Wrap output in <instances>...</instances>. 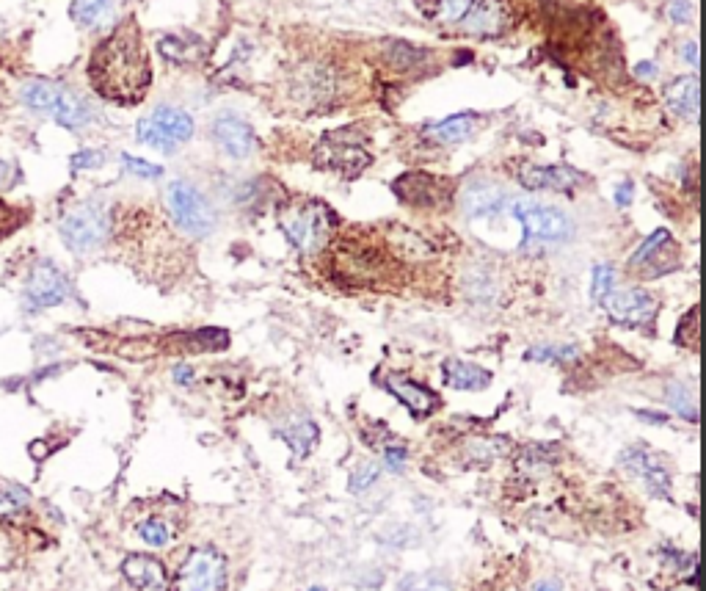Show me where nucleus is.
Masks as SVG:
<instances>
[{
  "instance_id": "18",
  "label": "nucleus",
  "mask_w": 706,
  "mask_h": 591,
  "mask_svg": "<svg viewBox=\"0 0 706 591\" xmlns=\"http://www.w3.org/2000/svg\"><path fill=\"white\" fill-rule=\"evenodd\" d=\"M122 572L138 591H166V569L158 558L130 556L122 564Z\"/></svg>"
},
{
  "instance_id": "22",
  "label": "nucleus",
  "mask_w": 706,
  "mask_h": 591,
  "mask_svg": "<svg viewBox=\"0 0 706 591\" xmlns=\"http://www.w3.org/2000/svg\"><path fill=\"white\" fill-rule=\"evenodd\" d=\"M665 103L673 114L682 119H695L698 114V81L695 78H676L665 86Z\"/></svg>"
},
{
  "instance_id": "40",
  "label": "nucleus",
  "mask_w": 706,
  "mask_h": 591,
  "mask_svg": "<svg viewBox=\"0 0 706 591\" xmlns=\"http://www.w3.org/2000/svg\"><path fill=\"white\" fill-rule=\"evenodd\" d=\"M615 202L618 205H629L632 202V183H624V186L615 191Z\"/></svg>"
},
{
  "instance_id": "7",
  "label": "nucleus",
  "mask_w": 706,
  "mask_h": 591,
  "mask_svg": "<svg viewBox=\"0 0 706 591\" xmlns=\"http://www.w3.org/2000/svg\"><path fill=\"white\" fill-rule=\"evenodd\" d=\"M136 136L141 144H147L152 150L174 152L194 136V119L185 114L183 108L160 105L138 122Z\"/></svg>"
},
{
  "instance_id": "8",
  "label": "nucleus",
  "mask_w": 706,
  "mask_h": 591,
  "mask_svg": "<svg viewBox=\"0 0 706 591\" xmlns=\"http://www.w3.org/2000/svg\"><path fill=\"white\" fill-rule=\"evenodd\" d=\"M108 230H111L108 213L97 202H83L61 219V241L75 255H89L100 249L108 238Z\"/></svg>"
},
{
  "instance_id": "39",
  "label": "nucleus",
  "mask_w": 706,
  "mask_h": 591,
  "mask_svg": "<svg viewBox=\"0 0 706 591\" xmlns=\"http://www.w3.org/2000/svg\"><path fill=\"white\" fill-rule=\"evenodd\" d=\"M387 464L389 470H403V462H406V451H387Z\"/></svg>"
},
{
  "instance_id": "21",
  "label": "nucleus",
  "mask_w": 706,
  "mask_h": 591,
  "mask_svg": "<svg viewBox=\"0 0 706 591\" xmlns=\"http://www.w3.org/2000/svg\"><path fill=\"white\" fill-rule=\"evenodd\" d=\"M478 128V116L475 114H456L447 116L442 122H433L425 128V139H431L433 144H458L467 136H472V130Z\"/></svg>"
},
{
  "instance_id": "13",
  "label": "nucleus",
  "mask_w": 706,
  "mask_h": 591,
  "mask_svg": "<svg viewBox=\"0 0 706 591\" xmlns=\"http://www.w3.org/2000/svg\"><path fill=\"white\" fill-rule=\"evenodd\" d=\"M395 194L417 208H442L453 191H450L447 180H439V177L425 172H409L395 180Z\"/></svg>"
},
{
  "instance_id": "5",
  "label": "nucleus",
  "mask_w": 706,
  "mask_h": 591,
  "mask_svg": "<svg viewBox=\"0 0 706 591\" xmlns=\"http://www.w3.org/2000/svg\"><path fill=\"white\" fill-rule=\"evenodd\" d=\"M163 202H166V210H169L174 224L188 232V235H199L202 238V235H210V232L216 230V208L188 180L169 183L166 194H163Z\"/></svg>"
},
{
  "instance_id": "12",
  "label": "nucleus",
  "mask_w": 706,
  "mask_h": 591,
  "mask_svg": "<svg viewBox=\"0 0 706 591\" xmlns=\"http://www.w3.org/2000/svg\"><path fill=\"white\" fill-rule=\"evenodd\" d=\"M210 136L216 141V147L229 158H249L251 152L257 150V136L251 125L243 119V116L232 114V111H224L213 119L210 125Z\"/></svg>"
},
{
  "instance_id": "15",
  "label": "nucleus",
  "mask_w": 706,
  "mask_h": 591,
  "mask_svg": "<svg viewBox=\"0 0 706 591\" xmlns=\"http://www.w3.org/2000/svg\"><path fill=\"white\" fill-rule=\"evenodd\" d=\"M519 183L527 191H571L582 183V174L563 169V166H522L519 172Z\"/></svg>"
},
{
  "instance_id": "28",
  "label": "nucleus",
  "mask_w": 706,
  "mask_h": 591,
  "mask_svg": "<svg viewBox=\"0 0 706 591\" xmlns=\"http://www.w3.org/2000/svg\"><path fill=\"white\" fill-rule=\"evenodd\" d=\"M196 50H199V45L196 42H185L183 36H166L160 42V53L171 58V61H194Z\"/></svg>"
},
{
  "instance_id": "43",
  "label": "nucleus",
  "mask_w": 706,
  "mask_h": 591,
  "mask_svg": "<svg viewBox=\"0 0 706 591\" xmlns=\"http://www.w3.org/2000/svg\"><path fill=\"white\" fill-rule=\"evenodd\" d=\"M687 61H690L693 67H698V47H695V42L687 45Z\"/></svg>"
},
{
  "instance_id": "38",
  "label": "nucleus",
  "mask_w": 706,
  "mask_h": 591,
  "mask_svg": "<svg viewBox=\"0 0 706 591\" xmlns=\"http://www.w3.org/2000/svg\"><path fill=\"white\" fill-rule=\"evenodd\" d=\"M533 591H563V583L558 578H544L533 583Z\"/></svg>"
},
{
  "instance_id": "2",
  "label": "nucleus",
  "mask_w": 706,
  "mask_h": 591,
  "mask_svg": "<svg viewBox=\"0 0 706 591\" xmlns=\"http://www.w3.org/2000/svg\"><path fill=\"white\" fill-rule=\"evenodd\" d=\"M20 100L25 103V108H31V111L42 116H50V119H56L58 125H64L69 130H83L92 122L89 103L75 92H69L67 86H61V83H25L23 92H20Z\"/></svg>"
},
{
  "instance_id": "3",
  "label": "nucleus",
  "mask_w": 706,
  "mask_h": 591,
  "mask_svg": "<svg viewBox=\"0 0 706 591\" xmlns=\"http://www.w3.org/2000/svg\"><path fill=\"white\" fill-rule=\"evenodd\" d=\"M508 213L522 224V246H555L571 238V219L563 210L536 202V199H508Z\"/></svg>"
},
{
  "instance_id": "41",
  "label": "nucleus",
  "mask_w": 706,
  "mask_h": 591,
  "mask_svg": "<svg viewBox=\"0 0 706 591\" xmlns=\"http://www.w3.org/2000/svg\"><path fill=\"white\" fill-rule=\"evenodd\" d=\"M9 180H12V166L6 161H0V188L9 186Z\"/></svg>"
},
{
  "instance_id": "29",
  "label": "nucleus",
  "mask_w": 706,
  "mask_h": 591,
  "mask_svg": "<svg viewBox=\"0 0 706 591\" xmlns=\"http://www.w3.org/2000/svg\"><path fill=\"white\" fill-rule=\"evenodd\" d=\"M668 404H671L682 418L687 420L698 418V409H695L693 395L687 393L682 384H671V387H668Z\"/></svg>"
},
{
  "instance_id": "37",
  "label": "nucleus",
  "mask_w": 706,
  "mask_h": 591,
  "mask_svg": "<svg viewBox=\"0 0 706 591\" xmlns=\"http://www.w3.org/2000/svg\"><path fill=\"white\" fill-rule=\"evenodd\" d=\"M668 17L673 23H687L690 20V3L687 0H671L668 3Z\"/></svg>"
},
{
  "instance_id": "30",
  "label": "nucleus",
  "mask_w": 706,
  "mask_h": 591,
  "mask_svg": "<svg viewBox=\"0 0 706 591\" xmlns=\"http://www.w3.org/2000/svg\"><path fill=\"white\" fill-rule=\"evenodd\" d=\"M615 288V268L613 266H596L593 268V288L591 296L596 302H602L604 296Z\"/></svg>"
},
{
  "instance_id": "45",
  "label": "nucleus",
  "mask_w": 706,
  "mask_h": 591,
  "mask_svg": "<svg viewBox=\"0 0 706 591\" xmlns=\"http://www.w3.org/2000/svg\"><path fill=\"white\" fill-rule=\"evenodd\" d=\"M307 591H326L323 586H312V589H307Z\"/></svg>"
},
{
  "instance_id": "11",
  "label": "nucleus",
  "mask_w": 706,
  "mask_h": 591,
  "mask_svg": "<svg viewBox=\"0 0 706 591\" xmlns=\"http://www.w3.org/2000/svg\"><path fill=\"white\" fill-rule=\"evenodd\" d=\"M604 310L613 318L615 324L621 326H649L654 321V315L660 310L657 299L640 288L629 290H610L602 299Z\"/></svg>"
},
{
  "instance_id": "24",
  "label": "nucleus",
  "mask_w": 706,
  "mask_h": 591,
  "mask_svg": "<svg viewBox=\"0 0 706 591\" xmlns=\"http://www.w3.org/2000/svg\"><path fill=\"white\" fill-rule=\"evenodd\" d=\"M668 244H671V235H668L665 230H657L654 235H651V238H646V241H643V244L635 249V255L629 257V268H635V271H638V268H646L651 260L662 257L660 252Z\"/></svg>"
},
{
  "instance_id": "1",
  "label": "nucleus",
  "mask_w": 706,
  "mask_h": 591,
  "mask_svg": "<svg viewBox=\"0 0 706 591\" xmlns=\"http://www.w3.org/2000/svg\"><path fill=\"white\" fill-rule=\"evenodd\" d=\"M89 81L94 92L111 103L136 105L144 100L152 70L136 23H122L97 45L89 61Z\"/></svg>"
},
{
  "instance_id": "27",
  "label": "nucleus",
  "mask_w": 706,
  "mask_h": 591,
  "mask_svg": "<svg viewBox=\"0 0 706 591\" xmlns=\"http://www.w3.org/2000/svg\"><path fill=\"white\" fill-rule=\"evenodd\" d=\"M138 536H141L149 547H166L171 542V525L169 522L158 520V517H152V520L138 525Z\"/></svg>"
},
{
  "instance_id": "25",
  "label": "nucleus",
  "mask_w": 706,
  "mask_h": 591,
  "mask_svg": "<svg viewBox=\"0 0 706 591\" xmlns=\"http://www.w3.org/2000/svg\"><path fill=\"white\" fill-rule=\"evenodd\" d=\"M285 440H287V445L293 448V453H298V456H307V453L312 451L315 440H318V429H315V423L301 420V423L287 426Z\"/></svg>"
},
{
  "instance_id": "16",
  "label": "nucleus",
  "mask_w": 706,
  "mask_h": 591,
  "mask_svg": "<svg viewBox=\"0 0 706 591\" xmlns=\"http://www.w3.org/2000/svg\"><path fill=\"white\" fill-rule=\"evenodd\" d=\"M461 205H464V213L469 219H494L497 213L508 208V197H505V191L500 186L478 180L464 191Z\"/></svg>"
},
{
  "instance_id": "26",
  "label": "nucleus",
  "mask_w": 706,
  "mask_h": 591,
  "mask_svg": "<svg viewBox=\"0 0 706 591\" xmlns=\"http://www.w3.org/2000/svg\"><path fill=\"white\" fill-rule=\"evenodd\" d=\"M398 591H453V586L447 583L442 575H406L398 583Z\"/></svg>"
},
{
  "instance_id": "23",
  "label": "nucleus",
  "mask_w": 706,
  "mask_h": 591,
  "mask_svg": "<svg viewBox=\"0 0 706 591\" xmlns=\"http://www.w3.org/2000/svg\"><path fill=\"white\" fill-rule=\"evenodd\" d=\"M114 17V0H72V20L80 28H105Z\"/></svg>"
},
{
  "instance_id": "35",
  "label": "nucleus",
  "mask_w": 706,
  "mask_h": 591,
  "mask_svg": "<svg viewBox=\"0 0 706 591\" xmlns=\"http://www.w3.org/2000/svg\"><path fill=\"white\" fill-rule=\"evenodd\" d=\"M103 161H105L103 152L83 150L72 158V169H75V172H80V169H97V166H103Z\"/></svg>"
},
{
  "instance_id": "20",
  "label": "nucleus",
  "mask_w": 706,
  "mask_h": 591,
  "mask_svg": "<svg viewBox=\"0 0 706 591\" xmlns=\"http://www.w3.org/2000/svg\"><path fill=\"white\" fill-rule=\"evenodd\" d=\"M445 382L447 387L453 390H467V393H475V390H486L491 384V373L486 368H480L475 362H464V360H447L445 362Z\"/></svg>"
},
{
  "instance_id": "10",
  "label": "nucleus",
  "mask_w": 706,
  "mask_h": 591,
  "mask_svg": "<svg viewBox=\"0 0 706 591\" xmlns=\"http://www.w3.org/2000/svg\"><path fill=\"white\" fill-rule=\"evenodd\" d=\"M67 296L69 279L64 277V271L53 266V263H36L34 271L28 274V282H25V307L28 310H47V307L67 302Z\"/></svg>"
},
{
  "instance_id": "36",
  "label": "nucleus",
  "mask_w": 706,
  "mask_h": 591,
  "mask_svg": "<svg viewBox=\"0 0 706 591\" xmlns=\"http://www.w3.org/2000/svg\"><path fill=\"white\" fill-rule=\"evenodd\" d=\"M571 354V348H533L527 351V360H566Z\"/></svg>"
},
{
  "instance_id": "14",
  "label": "nucleus",
  "mask_w": 706,
  "mask_h": 591,
  "mask_svg": "<svg viewBox=\"0 0 706 591\" xmlns=\"http://www.w3.org/2000/svg\"><path fill=\"white\" fill-rule=\"evenodd\" d=\"M621 462L627 467L629 473L646 484V487L660 495V498H671V476H668V467L662 462L660 456L649 448H629V451L621 453Z\"/></svg>"
},
{
  "instance_id": "42",
  "label": "nucleus",
  "mask_w": 706,
  "mask_h": 591,
  "mask_svg": "<svg viewBox=\"0 0 706 591\" xmlns=\"http://www.w3.org/2000/svg\"><path fill=\"white\" fill-rule=\"evenodd\" d=\"M174 379H177V382L188 384V382H191V368H185V365H180V368L174 371Z\"/></svg>"
},
{
  "instance_id": "17",
  "label": "nucleus",
  "mask_w": 706,
  "mask_h": 591,
  "mask_svg": "<svg viewBox=\"0 0 706 591\" xmlns=\"http://www.w3.org/2000/svg\"><path fill=\"white\" fill-rule=\"evenodd\" d=\"M505 20H508V14H505V6H502L500 0H478V3L469 6V12L464 14L461 25H464V31H469V34L494 36L505 28Z\"/></svg>"
},
{
  "instance_id": "4",
  "label": "nucleus",
  "mask_w": 706,
  "mask_h": 591,
  "mask_svg": "<svg viewBox=\"0 0 706 591\" xmlns=\"http://www.w3.org/2000/svg\"><path fill=\"white\" fill-rule=\"evenodd\" d=\"M279 224H282L287 241L296 246L298 252L315 255L329 241L334 216L323 202H301V205H290L282 213Z\"/></svg>"
},
{
  "instance_id": "19",
  "label": "nucleus",
  "mask_w": 706,
  "mask_h": 591,
  "mask_svg": "<svg viewBox=\"0 0 706 591\" xmlns=\"http://www.w3.org/2000/svg\"><path fill=\"white\" fill-rule=\"evenodd\" d=\"M387 387L392 390V395H398L400 401L409 406L417 418H425V415H431L433 409H436V395H433L428 387L411 382V379H403V376H389Z\"/></svg>"
},
{
  "instance_id": "44",
  "label": "nucleus",
  "mask_w": 706,
  "mask_h": 591,
  "mask_svg": "<svg viewBox=\"0 0 706 591\" xmlns=\"http://www.w3.org/2000/svg\"><path fill=\"white\" fill-rule=\"evenodd\" d=\"M654 72V64H640L638 75H651Z\"/></svg>"
},
{
  "instance_id": "34",
  "label": "nucleus",
  "mask_w": 706,
  "mask_h": 591,
  "mask_svg": "<svg viewBox=\"0 0 706 591\" xmlns=\"http://www.w3.org/2000/svg\"><path fill=\"white\" fill-rule=\"evenodd\" d=\"M122 163H125L127 172L136 174V177H144V180H158L160 174H163V169H160V166L141 161V158H133V155H122Z\"/></svg>"
},
{
  "instance_id": "31",
  "label": "nucleus",
  "mask_w": 706,
  "mask_h": 591,
  "mask_svg": "<svg viewBox=\"0 0 706 591\" xmlns=\"http://www.w3.org/2000/svg\"><path fill=\"white\" fill-rule=\"evenodd\" d=\"M28 503V492L20 487H6L0 484V514H12L20 511Z\"/></svg>"
},
{
  "instance_id": "32",
  "label": "nucleus",
  "mask_w": 706,
  "mask_h": 591,
  "mask_svg": "<svg viewBox=\"0 0 706 591\" xmlns=\"http://www.w3.org/2000/svg\"><path fill=\"white\" fill-rule=\"evenodd\" d=\"M472 3H475V0H442V3H439V20H442V23H461Z\"/></svg>"
},
{
  "instance_id": "9",
  "label": "nucleus",
  "mask_w": 706,
  "mask_h": 591,
  "mask_svg": "<svg viewBox=\"0 0 706 591\" xmlns=\"http://www.w3.org/2000/svg\"><path fill=\"white\" fill-rule=\"evenodd\" d=\"M177 591H227V564L210 547H196L177 572Z\"/></svg>"
},
{
  "instance_id": "6",
  "label": "nucleus",
  "mask_w": 706,
  "mask_h": 591,
  "mask_svg": "<svg viewBox=\"0 0 706 591\" xmlns=\"http://www.w3.org/2000/svg\"><path fill=\"white\" fill-rule=\"evenodd\" d=\"M373 161V155L365 150V139L353 128L326 133L315 150V163L326 172H337L342 177L362 174Z\"/></svg>"
},
{
  "instance_id": "33",
  "label": "nucleus",
  "mask_w": 706,
  "mask_h": 591,
  "mask_svg": "<svg viewBox=\"0 0 706 591\" xmlns=\"http://www.w3.org/2000/svg\"><path fill=\"white\" fill-rule=\"evenodd\" d=\"M378 476H381L378 464H359L356 473L351 476V489L353 492H367V489L376 484Z\"/></svg>"
}]
</instances>
